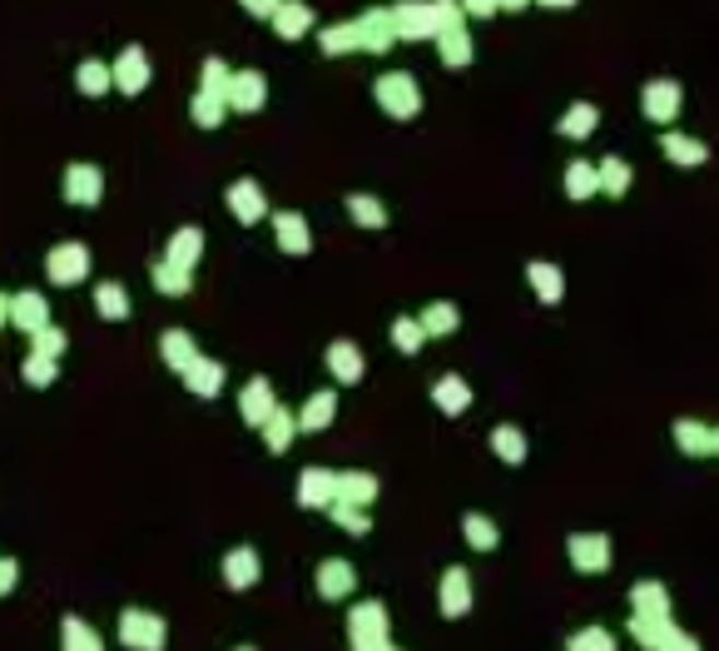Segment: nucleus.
Listing matches in <instances>:
<instances>
[{"instance_id": "4c0bfd02", "label": "nucleus", "mask_w": 719, "mask_h": 651, "mask_svg": "<svg viewBox=\"0 0 719 651\" xmlns=\"http://www.w3.org/2000/svg\"><path fill=\"white\" fill-rule=\"evenodd\" d=\"M596 125H601V109H596L591 100H576V105H570L566 115L556 120V130L566 135V140H591Z\"/></svg>"}, {"instance_id": "f257e3e1", "label": "nucleus", "mask_w": 719, "mask_h": 651, "mask_svg": "<svg viewBox=\"0 0 719 651\" xmlns=\"http://www.w3.org/2000/svg\"><path fill=\"white\" fill-rule=\"evenodd\" d=\"M373 100L387 120H417L422 115V85L412 70H382L373 80Z\"/></svg>"}, {"instance_id": "6e6d98bb", "label": "nucleus", "mask_w": 719, "mask_h": 651, "mask_svg": "<svg viewBox=\"0 0 719 651\" xmlns=\"http://www.w3.org/2000/svg\"><path fill=\"white\" fill-rule=\"evenodd\" d=\"M432 25H437V35H441V31H457V25H467L462 5H457V0H432Z\"/></svg>"}, {"instance_id": "0e129e2a", "label": "nucleus", "mask_w": 719, "mask_h": 651, "mask_svg": "<svg viewBox=\"0 0 719 651\" xmlns=\"http://www.w3.org/2000/svg\"><path fill=\"white\" fill-rule=\"evenodd\" d=\"M353 651H402V647H392V637H387V641H367V647H353Z\"/></svg>"}, {"instance_id": "37998d69", "label": "nucleus", "mask_w": 719, "mask_h": 651, "mask_svg": "<svg viewBox=\"0 0 719 651\" xmlns=\"http://www.w3.org/2000/svg\"><path fill=\"white\" fill-rule=\"evenodd\" d=\"M75 90L85 100H105L109 90H115L109 85V60H80L75 66Z\"/></svg>"}, {"instance_id": "49530a36", "label": "nucleus", "mask_w": 719, "mask_h": 651, "mask_svg": "<svg viewBox=\"0 0 719 651\" xmlns=\"http://www.w3.org/2000/svg\"><path fill=\"white\" fill-rule=\"evenodd\" d=\"M318 50L328 55V60H338V55H353L357 50V25L353 21L322 25V31H318Z\"/></svg>"}, {"instance_id": "e433bc0d", "label": "nucleus", "mask_w": 719, "mask_h": 651, "mask_svg": "<svg viewBox=\"0 0 719 651\" xmlns=\"http://www.w3.org/2000/svg\"><path fill=\"white\" fill-rule=\"evenodd\" d=\"M462 537L472 553H496V547H502V527H496L486 512H462Z\"/></svg>"}, {"instance_id": "c85d7f7f", "label": "nucleus", "mask_w": 719, "mask_h": 651, "mask_svg": "<svg viewBox=\"0 0 719 651\" xmlns=\"http://www.w3.org/2000/svg\"><path fill=\"white\" fill-rule=\"evenodd\" d=\"M675 447L685 457H715L719 453V433L709 423H699V418H680L675 423Z\"/></svg>"}, {"instance_id": "dca6fc26", "label": "nucleus", "mask_w": 719, "mask_h": 651, "mask_svg": "<svg viewBox=\"0 0 719 651\" xmlns=\"http://www.w3.org/2000/svg\"><path fill=\"white\" fill-rule=\"evenodd\" d=\"M353 25H357V50H363V55H387V50H392V45H398L387 5H367V11L357 15Z\"/></svg>"}, {"instance_id": "ddd939ff", "label": "nucleus", "mask_w": 719, "mask_h": 651, "mask_svg": "<svg viewBox=\"0 0 719 651\" xmlns=\"http://www.w3.org/2000/svg\"><path fill=\"white\" fill-rule=\"evenodd\" d=\"M219 577H224L228 592H248V586H258V577H263V557H258V547L238 543L224 553V562H219Z\"/></svg>"}, {"instance_id": "c9c22d12", "label": "nucleus", "mask_w": 719, "mask_h": 651, "mask_svg": "<svg viewBox=\"0 0 719 651\" xmlns=\"http://www.w3.org/2000/svg\"><path fill=\"white\" fill-rule=\"evenodd\" d=\"M596 185H601V195L625 199L630 195V185H635V170L621 160V154H605V160L596 164Z\"/></svg>"}, {"instance_id": "cd10ccee", "label": "nucleus", "mask_w": 719, "mask_h": 651, "mask_svg": "<svg viewBox=\"0 0 719 651\" xmlns=\"http://www.w3.org/2000/svg\"><path fill=\"white\" fill-rule=\"evenodd\" d=\"M432 45H437V60L447 70H467L476 60V45H472V25H457V31H441L432 35Z\"/></svg>"}, {"instance_id": "13d9d810", "label": "nucleus", "mask_w": 719, "mask_h": 651, "mask_svg": "<svg viewBox=\"0 0 719 651\" xmlns=\"http://www.w3.org/2000/svg\"><path fill=\"white\" fill-rule=\"evenodd\" d=\"M656 651H699V641L689 637V631H680V627H670L665 631V641H660Z\"/></svg>"}, {"instance_id": "f704fd0d", "label": "nucleus", "mask_w": 719, "mask_h": 651, "mask_svg": "<svg viewBox=\"0 0 719 651\" xmlns=\"http://www.w3.org/2000/svg\"><path fill=\"white\" fill-rule=\"evenodd\" d=\"M486 443H492V453L502 457L506 467H521V463H527V457H531V443H527V433H521V428H516V423H496Z\"/></svg>"}, {"instance_id": "8fccbe9b", "label": "nucleus", "mask_w": 719, "mask_h": 651, "mask_svg": "<svg viewBox=\"0 0 719 651\" xmlns=\"http://www.w3.org/2000/svg\"><path fill=\"white\" fill-rule=\"evenodd\" d=\"M60 379V359H40V353H25L21 363V383L25 388H50Z\"/></svg>"}, {"instance_id": "423d86ee", "label": "nucleus", "mask_w": 719, "mask_h": 651, "mask_svg": "<svg viewBox=\"0 0 719 651\" xmlns=\"http://www.w3.org/2000/svg\"><path fill=\"white\" fill-rule=\"evenodd\" d=\"M150 80H154L150 50H144V45H125V50L115 55V66H109V85H115L125 100H134L150 90Z\"/></svg>"}, {"instance_id": "7c9ffc66", "label": "nucleus", "mask_w": 719, "mask_h": 651, "mask_svg": "<svg viewBox=\"0 0 719 651\" xmlns=\"http://www.w3.org/2000/svg\"><path fill=\"white\" fill-rule=\"evenodd\" d=\"M412 318L422 324L427 338H451L462 328V309L451 304V299H432V304H422V314H412Z\"/></svg>"}, {"instance_id": "9b49d317", "label": "nucleus", "mask_w": 719, "mask_h": 651, "mask_svg": "<svg viewBox=\"0 0 719 651\" xmlns=\"http://www.w3.org/2000/svg\"><path fill=\"white\" fill-rule=\"evenodd\" d=\"M472 602H476L472 572H467V567H447V572H441V582H437V607H441V617H447V621L472 617Z\"/></svg>"}, {"instance_id": "39448f33", "label": "nucleus", "mask_w": 719, "mask_h": 651, "mask_svg": "<svg viewBox=\"0 0 719 651\" xmlns=\"http://www.w3.org/2000/svg\"><path fill=\"white\" fill-rule=\"evenodd\" d=\"M566 557L580 577H605L615 562V547L605 532H570L566 537Z\"/></svg>"}, {"instance_id": "1a4fd4ad", "label": "nucleus", "mask_w": 719, "mask_h": 651, "mask_svg": "<svg viewBox=\"0 0 719 651\" xmlns=\"http://www.w3.org/2000/svg\"><path fill=\"white\" fill-rule=\"evenodd\" d=\"M387 637H392V621H387V607L377 597L347 607V647H367V641H387Z\"/></svg>"}, {"instance_id": "3c124183", "label": "nucleus", "mask_w": 719, "mask_h": 651, "mask_svg": "<svg viewBox=\"0 0 719 651\" xmlns=\"http://www.w3.org/2000/svg\"><path fill=\"white\" fill-rule=\"evenodd\" d=\"M566 651H621V647H615L611 627H576L566 637Z\"/></svg>"}, {"instance_id": "a878e982", "label": "nucleus", "mask_w": 719, "mask_h": 651, "mask_svg": "<svg viewBox=\"0 0 719 651\" xmlns=\"http://www.w3.org/2000/svg\"><path fill=\"white\" fill-rule=\"evenodd\" d=\"M279 408V393H273L269 379H248L244 393H238V418H244L248 428H263V418Z\"/></svg>"}, {"instance_id": "de8ad7c7", "label": "nucleus", "mask_w": 719, "mask_h": 651, "mask_svg": "<svg viewBox=\"0 0 719 651\" xmlns=\"http://www.w3.org/2000/svg\"><path fill=\"white\" fill-rule=\"evenodd\" d=\"M670 627H675V617H630V641L640 651H656Z\"/></svg>"}, {"instance_id": "2f4dec72", "label": "nucleus", "mask_w": 719, "mask_h": 651, "mask_svg": "<svg viewBox=\"0 0 719 651\" xmlns=\"http://www.w3.org/2000/svg\"><path fill=\"white\" fill-rule=\"evenodd\" d=\"M527 279H531V289H537L541 304H561V299H566V274H561V264L531 259L527 264Z\"/></svg>"}, {"instance_id": "b1692460", "label": "nucleus", "mask_w": 719, "mask_h": 651, "mask_svg": "<svg viewBox=\"0 0 719 651\" xmlns=\"http://www.w3.org/2000/svg\"><path fill=\"white\" fill-rule=\"evenodd\" d=\"M377 492H382L377 473H367V467H347V473H338V492H333V502H347V508H373Z\"/></svg>"}, {"instance_id": "ea45409f", "label": "nucleus", "mask_w": 719, "mask_h": 651, "mask_svg": "<svg viewBox=\"0 0 719 651\" xmlns=\"http://www.w3.org/2000/svg\"><path fill=\"white\" fill-rule=\"evenodd\" d=\"M193 353H199V344H193L189 328H169V334L160 338V359H164V369L184 373V369L193 363Z\"/></svg>"}, {"instance_id": "69168bd1", "label": "nucleus", "mask_w": 719, "mask_h": 651, "mask_svg": "<svg viewBox=\"0 0 719 651\" xmlns=\"http://www.w3.org/2000/svg\"><path fill=\"white\" fill-rule=\"evenodd\" d=\"M0 328H11V299L0 293Z\"/></svg>"}, {"instance_id": "a19ab883", "label": "nucleus", "mask_w": 719, "mask_h": 651, "mask_svg": "<svg viewBox=\"0 0 719 651\" xmlns=\"http://www.w3.org/2000/svg\"><path fill=\"white\" fill-rule=\"evenodd\" d=\"M343 209H347V219L363 224V229H387V224H392V214H387V205L377 195H347Z\"/></svg>"}, {"instance_id": "5fc2aeb1", "label": "nucleus", "mask_w": 719, "mask_h": 651, "mask_svg": "<svg viewBox=\"0 0 719 651\" xmlns=\"http://www.w3.org/2000/svg\"><path fill=\"white\" fill-rule=\"evenodd\" d=\"M224 85H228V66L219 60V55H209L204 70H199V90H209V95H224Z\"/></svg>"}, {"instance_id": "412c9836", "label": "nucleus", "mask_w": 719, "mask_h": 651, "mask_svg": "<svg viewBox=\"0 0 719 651\" xmlns=\"http://www.w3.org/2000/svg\"><path fill=\"white\" fill-rule=\"evenodd\" d=\"M660 154H665V160L675 164V170H699V164L709 160V144L670 125V130H660Z\"/></svg>"}, {"instance_id": "bf43d9fd", "label": "nucleus", "mask_w": 719, "mask_h": 651, "mask_svg": "<svg viewBox=\"0 0 719 651\" xmlns=\"http://www.w3.org/2000/svg\"><path fill=\"white\" fill-rule=\"evenodd\" d=\"M462 5L467 21H486V15H496V0H457Z\"/></svg>"}, {"instance_id": "4d7b16f0", "label": "nucleus", "mask_w": 719, "mask_h": 651, "mask_svg": "<svg viewBox=\"0 0 719 651\" xmlns=\"http://www.w3.org/2000/svg\"><path fill=\"white\" fill-rule=\"evenodd\" d=\"M15 586H21V562H15V557H0V597H11Z\"/></svg>"}, {"instance_id": "864d4df0", "label": "nucleus", "mask_w": 719, "mask_h": 651, "mask_svg": "<svg viewBox=\"0 0 719 651\" xmlns=\"http://www.w3.org/2000/svg\"><path fill=\"white\" fill-rule=\"evenodd\" d=\"M64 348H70V338H64L55 324H45L40 334H31V353H40V359H60Z\"/></svg>"}, {"instance_id": "a18cd8bd", "label": "nucleus", "mask_w": 719, "mask_h": 651, "mask_svg": "<svg viewBox=\"0 0 719 651\" xmlns=\"http://www.w3.org/2000/svg\"><path fill=\"white\" fill-rule=\"evenodd\" d=\"M224 115H228L224 95H209V90H193V100H189V120L199 125V130H219V125H224Z\"/></svg>"}, {"instance_id": "4468645a", "label": "nucleus", "mask_w": 719, "mask_h": 651, "mask_svg": "<svg viewBox=\"0 0 719 651\" xmlns=\"http://www.w3.org/2000/svg\"><path fill=\"white\" fill-rule=\"evenodd\" d=\"M392 15V35L398 40H432L437 25H432V0H398V5H387Z\"/></svg>"}, {"instance_id": "20e7f679", "label": "nucleus", "mask_w": 719, "mask_h": 651, "mask_svg": "<svg viewBox=\"0 0 719 651\" xmlns=\"http://www.w3.org/2000/svg\"><path fill=\"white\" fill-rule=\"evenodd\" d=\"M680 109H685V85L670 75H656V80H645L640 90V115L650 125H660V130H670V125L680 120Z\"/></svg>"}, {"instance_id": "5701e85b", "label": "nucleus", "mask_w": 719, "mask_h": 651, "mask_svg": "<svg viewBox=\"0 0 719 651\" xmlns=\"http://www.w3.org/2000/svg\"><path fill=\"white\" fill-rule=\"evenodd\" d=\"M338 418V388H318L303 398V408L293 412V423H298V433H322V428H333Z\"/></svg>"}, {"instance_id": "f03ea898", "label": "nucleus", "mask_w": 719, "mask_h": 651, "mask_svg": "<svg viewBox=\"0 0 719 651\" xmlns=\"http://www.w3.org/2000/svg\"><path fill=\"white\" fill-rule=\"evenodd\" d=\"M115 637H119V647H125V651H164V647H169V621H164L160 612L125 607V612H119Z\"/></svg>"}, {"instance_id": "393cba45", "label": "nucleus", "mask_w": 719, "mask_h": 651, "mask_svg": "<svg viewBox=\"0 0 719 651\" xmlns=\"http://www.w3.org/2000/svg\"><path fill=\"white\" fill-rule=\"evenodd\" d=\"M432 408H437L441 418H462V412L472 408V383H467L462 373H441V379L432 383Z\"/></svg>"}, {"instance_id": "052dcab7", "label": "nucleus", "mask_w": 719, "mask_h": 651, "mask_svg": "<svg viewBox=\"0 0 719 651\" xmlns=\"http://www.w3.org/2000/svg\"><path fill=\"white\" fill-rule=\"evenodd\" d=\"M254 21H273V11H279V0H238Z\"/></svg>"}, {"instance_id": "9d476101", "label": "nucleus", "mask_w": 719, "mask_h": 651, "mask_svg": "<svg viewBox=\"0 0 719 651\" xmlns=\"http://www.w3.org/2000/svg\"><path fill=\"white\" fill-rule=\"evenodd\" d=\"M313 586H318L322 602H353L357 592V567L347 562V557H322L318 567H313Z\"/></svg>"}, {"instance_id": "e2e57ef3", "label": "nucleus", "mask_w": 719, "mask_h": 651, "mask_svg": "<svg viewBox=\"0 0 719 651\" xmlns=\"http://www.w3.org/2000/svg\"><path fill=\"white\" fill-rule=\"evenodd\" d=\"M531 5H546V11H570L576 0H531Z\"/></svg>"}, {"instance_id": "680f3d73", "label": "nucleus", "mask_w": 719, "mask_h": 651, "mask_svg": "<svg viewBox=\"0 0 719 651\" xmlns=\"http://www.w3.org/2000/svg\"><path fill=\"white\" fill-rule=\"evenodd\" d=\"M527 5H531V0H496V15H502V11L521 15V11H527Z\"/></svg>"}, {"instance_id": "338daca9", "label": "nucleus", "mask_w": 719, "mask_h": 651, "mask_svg": "<svg viewBox=\"0 0 719 651\" xmlns=\"http://www.w3.org/2000/svg\"><path fill=\"white\" fill-rule=\"evenodd\" d=\"M234 651H258V647H234Z\"/></svg>"}, {"instance_id": "7ed1b4c3", "label": "nucleus", "mask_w": 719, "mask_h": 651, "mask_svg": "<svg viewBox=\"0 0 719 651\" xmlns=\"http://www.w3.org/2000/svg\"><path fill=\"white\" fill-rule=\"evenodd\" d=\"M90 269H95V254L80 240H60L45 254V279H50L55 289H80V283L90 279Z\"/></svg>"}, {"instance_id": "f3484780", "label": "nucleus", "mask_w": 719, "mask_h": 651, "mask_svg": "<svg viewBox=\"0 0 719 651\" xmlns=\"http://www.w3.org/2000/svg\"><path fill=\"white\" fill-rule=\"evenodd\" d=\"M333 492H338V473H333V467L308 463L298 473V492H293V498H298L303 512H322L328 502H333Z\"/></svg>"}, {"instance_id": "603ef678", "label": "nucleus", "mask_w": 719, "mask_h": 651, "mask_svg": "<svg viewBox=\"0 0 719 651\" xmlns=\"http://www.w3.org/2000/svg\"><path fill=\"white\" fill-rule=\"evenodd\" d=\"M328 518L338 522V527L347 532V537H367V532H373V518H367V508H347V502H328Z\"/></svg>"}, {"instance_id": "473e14b6", "label": "nucleus", "mask_w": 719, "mask_h": 651, "mask_svg": "<svg viewBox=\"0 0 719 651\" xmlns=\"http://www.w3.org/2000/svg\"><path fill=\"white\" fill-rule=\"evenodd\" d=\"M258 433H263V447H269L273 457H283L293 447V438H298V423H293V408H273L269 418H263V428H258Z\"/></svg>"}, {"instance_id": "bb28decb", "label": "nucleus", "mask_w": 719, "mask_h": 651, "mask_svg": "<svg viewBox=\"0 0 719 651\" xmlns=\"http://www.w3.org/2000/svg\"><path fill=\"white\" fill-rule=\"evenodd\" d=\"M204 229H199V224H179V229H174V234H169V244H164V259H169V264H179V269H199V259H204Z\"/></svg>"}, {"instance_id": "09e8293b", "label": "nucleus", "mask_w": 719, "mask_h": 651, "mask_svg": "<svg viewBox=\"0 0 719 651\" xmlns=\"http://www.w3.org/2000/svg\"><path fill=\"white\" fill-rule=\"evenodd\" d=\"M422 344H427V334H422V324L412 314L392 318V348H398L402 359H412V353H422Z\"/></svg>"}, {"instance_id": "6e6552de", "label": "nucleus", "mask_w": 719, "mask_h": 651, "mask_svg": "<svg viewBox=\"0 0 719 651\" xmlns=\"http://www.w3.org/2000/svg\"><path fill=\"white\" fill-rule=\"evenodd\" d=\"M224 105L234 109V115H258V109L269 105V75H263V70H228Z\"/></svg>"}, {"instance_id": "6ab92c4d", "label": "nucleus", "mask_w": 719, "mask_h": 651, "mask_svg": "<svg viewBox=\"0 0 719 651\" xmlns=\"http://www.w3.org/2000/svg\"><path fill=\"white\" fill-rule=\"evenodd\" d=\"M179 379H184V388H189L193 398H219L224 383H228V369L219 359H209V353H193V363L179 373Z\"/></svg>"}, {"instance_id": "4be33fe9", "label": "nucleus", "mask_w": 719, "mask_h": 651, "mask_svg": "<svg viewBox=\"0 0 719 651\" xmlns=\"http://www.w3.org/2000/svg\"><path fill=\"white\" fill-rule=\"evenodd\" d=\"M45 324H50V299H45V293H35V289L11 293V328H21V334L31 338V334H40Z\"/></svg>"}, {"instance_id": "c03bdc74", "label": "nucleus", "mask_w": 719, "mask_h": 651, "mask_svg": "<svg viewBox=\"0 0 719 651\" xmlns=\"http://www.w3.org/2000/svg\"><path fill=\"white\" fill-rule=\"evenodd\" d=\"M601 195V185H596V164L591 160H570L566 164V199H576V205H586V199Z\"/></svg>"}, {"instance_id": "72a5a7b5", "label": "nucleus", "mask_w": 719, "mask_h": 651, "mask_svg": "<svg viewBox=\"0 0 719 651\" xmlns=\"http://www.w3.org/2000/svg\"><path fill=\"white\" fill-rule=\"evenodd\" d=\"M95 314L105 318V324H125L129 314H134V304H129V289L119 279H105L95 283Z\"/></svg>"}, {"instance_id": "c756f323", "label": "nucleus", "mask_w": 719, "mask_h": 651, "mask_svg": "<svg viewBox=\"0 0 719 651\" xmlns=\"http://www.w3.org/2000/svg\"><path fill=\"white\" fill-rule=\"evenodd\" d=\"M273 35L279 40H303L313 31V5L308 0H279V11H273Z\"/></svg>"}, {"instance_id": "f8f14e48", "label": "nucleus", "mask_w": 719, "mask_h": 651, "mask_svg": "<svg viewBox=\"0 0 719 651\" xmlns=\"http://www.w3.org/2000/svg\"><path fill=\"white\" fill-rule=\"evenodd\" d=\"M269 219H273V244H279L288 259L313 254V229H308V219H303L298 209H269Z\"/></svg>"}, {"instance_id": "aec40b11", "label": "nucleus", "mask_w": 719, "mask_h": 651, "mask_svg": "<svg viewBox=\"0 0 719 651\" xmlns=\"http://www.w3.org/2000/svg\"><path fill=\"white\" fill-rule=\"evenodd\" d=\"M625 602H630V617H675V602H670V586L656 582V577H645V582H635L630 592H625Z\"/></svg>"}, {"instance_id": "2eb2a0df", "label": "nucleus", "mask_w": 719, "mask_h": 651, "mask_svg": "<svg viewBox=\"0 0 719 651\" xmlns=\"http://www.w3.org/2000/svg\"><path fill=\"white\" fill-rule=\"evenodd\" d=\"M224 205L238 224H263V219H269V195H263L258 179H234V185L224 189Z\"/></svg>"}, {"instance_id": "58836bf2", "label": "nucleus", "mask_w": 719, "mask_h": 651, "mask_svg": "<svg viewBox=\"0 0 719 651\" xmlns=\"http://www.w3.org/2000/svg\"><path fill=\"white\" fill-rule=\"evenodd\" d=\"M60 651H105V637L70 612V617H60Z\"/></svg>"}, {"instance_id": "a211bd4d", "label": "nucleus", "mask_w": 719, "mask_h": 651, "mask_svg": "<svg viewBox=\"0 0 719 651\" xmlns=\"http://www.w3.org/2000/svg\"><path fill=\"white\" fill-rule=\"evenodd\" d=\"M322 363H328L333 383H343V388H357V383L367 379V359H363V348H357L353 338H338V344H328Z\"/></svg>"}, {"instance_id": "79ce46f5", "label": "nucleus", "mask_w": 719, "mask_h": 651, "mask_svg": "<svg viewBox=\"0 0 719 651\" xmlns=\"http://www.w3.org/2000/svg\"><path fill=\"white\" fill-rule=\"evenodd\" d=\"M150 279H154V289H160L164 299H184V293L193 289V274L179 269V264H169V259H154L150 264Z\"/></svg>"}, {"instance_id": "0eeeda50", "label": "nucleus", "mask_w": 719, "mask_h": 651, "mask_svg": "<svg viewBox=\"0 0 719 651\" xmlns=\"http://www.w3.org/2000/svg\"><path fill=\"white\" fill-rule=\"evenodd\" d=\"M60 195H64V205H75V209H95L99 199H105V170H99V164H90V160L64 164Z\"/></svg>"}]
</instances>
